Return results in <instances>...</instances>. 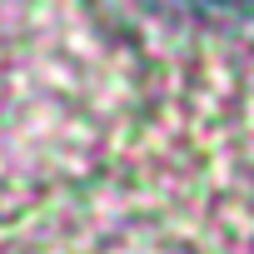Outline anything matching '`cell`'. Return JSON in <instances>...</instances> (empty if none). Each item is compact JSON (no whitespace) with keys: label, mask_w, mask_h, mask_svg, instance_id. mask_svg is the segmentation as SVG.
Listing matches in <instances>:
<instances>
[{"label":"cell","mask_w":254,"mask_h":254,"mask_svg":"<svg viewBox=\"0 0 254 254\" xmlns=\"http://www.w3.org/2000/svg\"><path fill=\"white\" fill-rule=\"evenodd\" d=\"M145 5H155L165 15H185V20H239V15H254V0H145Z\"/></svg>","instance_id":"cell-1"}]
</instances>
